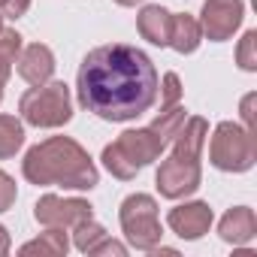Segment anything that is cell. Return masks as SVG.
I'll return each instance as SVG.
<instances>
[{
  "mask_svg": "<svg viewBox=\"0 0 257 257\" xmlns=\"http://www.w3.org/2000/svg\"><path fill=\"white\" fill-rule=\"evenodd\" d=\"M254 94H248L245 100H242V118H245V131H251L254 134V112H251V106H254Z\"/></svg>",
  "mask_w": 257,
  "mask_h": 257,
  "instance_id": "obj_24",
  "label": "cell"
},
{
  "mask_svg": "<svg viewBox=\"0 0 257 257\" xmlns=\"http://www.w3.org/2000/svg\"><path fill=\"white\" fill-rule=\"evenodd\" d=\"M209 158L218 170H227V173L251 170V164H254V134L242 131L233 121L218 124V131L209 143Z\"/></svg>",
  "mask_w": 257,
  "mask_h": 257,
  "instance_id": "obj_6",
  "label": "cell"
},
{
  "mask_svg": "<svg viewBox=\"0 0 257 257\" xmlns=\"http://www.w3.org/2000/svg\"><path fill=\"white\" fill-rule=\"evenodd\" d=\"M31 10V0H0V13L7 19H22Z\"/></svg>",
  "mask_w": 257,
  "mask_h": 257,
  "instance_id": "obj_23",
  "label": "cell"
},
{
  "mask_svg": "<svg viewBox=\"0 0 257 257\" xmlns=\"http://www.w3.org/2000/svg\"><path fill=\"white\" fill-rule=\"evenodd\" d=\"M25 143V131L13 115H0V158H13Z\"/></svg>",
  "mask_w": 257,
  "mask_h": 257,
  "instance_id": "obj_16",
  "label": "cell"
},
{
  "mask_svg": "<svg viewBox=\"0 0 257 257\" xmlns=\"http://www.w3.org/2000/svg\"><path fill=\"white\" fill-rule=\"evenodd\" d=\"M121 227L131 245L149 251L161 242V221H158V206L149 194H134L121 203Z\"/></svg>",
  "mask_w": 257,
  "mask_h": 257,
  "instance_id": "obj_7",
  "label": "cell"
},
{
  "mask_svg": "<svg viewBox=\"0 0 257 257\" xmlns=\"http://www.w3.org/2000/svg\"><path fill=\"white\" fill-rule=\"evenodd\" d=\"M19 73H22V79H28L31 85L49 82L52 73H55V55H52V49H49V46H40V43L28 46V49L22 52V58H19Z\"/></svg>",
  "mask_w": 257,
  "mask_h": 257,
  "instance_id": "obj_11",
  "label": "cell"
},
{
  "mask_svg": "<svg viewBox=\"0 0 257 257\" xmlns=\"http://www.w3.org/2000/svg\"><path fill=\"white\" fill-rule=\"evenodd\" d=\"M167 221L182 239H200L212 227V209L206 203H185V206L173 209Z\"/></svg>",
  "mask_w": 257,
  "mask_h": 257,
  "instance_id": "obj_10",
  "label": "cell"
},
{
  "mask_svg": "<svg viewBox=\"0 0 257 257\" xmlns=\"http://www.w3.org/2000/svg\"><path fill=\"white\" fill-rule=\"evenodd\" d=\"M140 34L155 43V46H170V31H173V16L164 7H146L137 22Z\"/></svg>",
  "mask_w": 257,
  "mask_h": 257,
  "instance_id": "obj_13",
  "label": "cell"
},
{
  "mask_svg": "<svg viewBox=\"0 0 257 257\" xmlns=\"http://www.w3.org/2000/svg\"><path fill=\"white\" fill-rule=\"evenodd\" d=\"M0 31H4V22H0Z\"/></svg>",
  "mask_w": 257,
  "mask_h": 257,
  "instance_id": "obj_28",
  "label": "cell"
},
{
  "mask_svg": "<svg viewBox=\"0 0 257 257\" xmlns=\"http://www.w3.org/2000/svg\"><path fill=\"white\" fill-rule=\"evenodd\" d=\"M176 152L161 164L158 170V188L164 197L179 200L200 188V152L206 143V121L203 118H185L179 134L173 137Z\"/></svg>",
  "mask_w": 257,
  "mask_h": 257,
  "instance_id": "obj_3",
  "label": "cell"
},
{
  "mask_svg": "<svg viewBox=\"0 0 257 257\" xmlns=\"http://www.w3.org/2000/svg\"><path fill=\"white\" fill-rule=\"evenodd\" d=\"M239 22H242V0H206V4H203L200 31L209 40L221 43V40L233 37Z\"/></svg>",
  "mask_w": 257,
  "mask_h": 257,
  "instance_id": "obj_8",
  "label": "cell"
},
{
  "mask_svg": "<svg viewBox=\"0 0 257 257\" xmlns=\"http://www.w3.org/2000/svg\"><path fill=\"white\" fill-rule=\"evenodd\" d=\"M218 233H221L224 242L245 245V242H251L254 233H257V218H254V212H251L248 206H236V209H230V212L221 218Z\"/></svg>",
  "mask_w": 257,
  "mask_h": 257,
  "instance_id": "obj_12",
  "label": "cell"
},
{
  "mask_svg": "<svg viewBox=\"0 0 257 257\" xmlns=\"http://www.w3.org/2000/svg\"><path fill=\"white\" fill-rule=\"evenodd\" d=\"M115 4H121V7H134V4H140V0H115Z\"/></svg>",
  "mask_w": 257,
  "mask_h": 257,
  "instance_id": "obj_26",
  "label": "cell"
},
{
  "mask_svg": "<svg viewBox=\"0 0 257 257\" xmlns=\"http://www.w3.org/2000/svg\"><path fill=\"white\" fill-rule=\"evenodd\" d=\"M164 149H167V143L152 127H146V131H127L112 146L103 149V164L112 176L131 179V176H137V170H143L149 161H155Z\"/></svg>",
  "mask_w": 257,
  "mask_h": 257,
  "instance_id": "obj_4",
  "label": "cell"
},
{
  "mask_svg": "<svg viewBox=\"0 0 257 257\" xmlns=\"http://www.w3.org/2000/svg\"><path fill=\"white\" fill-rule=\"evenodd\" d=\"M22 115L28 124L34 127H61L70 121L73 109H70V91L64 82H43L37 88H31L22 103H19Z\"/></svg>",
  "mask_w": 257,
  "mask_h": 257,
  "instance_id": "obj_5",
  "label": "cell"
},
{
  "mask_svg": "<svg viewBox=\"0 0 257 257\" xmlns=\"http://www.w3.org/2000/svg\"><path fill=\"white\" fill-rule=\"evenodd\" d=\"M179 94H182V88H179V76H176V73H167V76H164V109L176 106Z\"/></svg>",
  "mask_w": 257,
  "mask_h": 257,
  "instance_id": "obj_22",
  "label": "cell"
},
{
  "mask_svg": "<svg viewBox=\"0 0 257 257\" xmlns=\"http://www.w3.org/2000/svg\"><path fill=\"white\" fill-rule=\"evenodd\" d=\"M0 100H4V85H0Z\"/></svg>",
  "mask_w": 257,
  "mask_h": 257,
  "instance_id": "obj_27",
  "label": "cell"
},
{
  "mask_svg": "<svg viewBox=\"0 0 257 257\" xmlns=\"http://www.w3.org/2000/svg\"><path fill=\"white\" fill-rule=\"evenodd\" d=\"M91 218V206L85 200H61L55 194H46L37 203V221L49 227H76Z\"/></svg>",
  "mask_w": 257,
  "mask_h": 257,
  "instance_id": "obj_9",
  "label": "cell"
},
{
  "mask_svg": "<svg viewBox=\"0 0 257 257\" xmlns=\"http://www.w3.org/2000/svg\"><path fill=\"white\" fill-rule=\"evenodd\" d=\"M67 233H64V227H52L49 233H43L37 242H28L25 248H22V254H64L67 251Z\"/></svg>",
  "mask_w": 257,
  "mask_h": 257,
  "instance_id": "obj_17",
  "label": "cell"
},
{
  "mask_svg": "<svg viewBox=\"0 0 257 257\" xmlns=\"http://www.w3.org/2000/svg\"><path fill=\"white\" fill-rule=\"evenodd\" d=\"M79 103L106 121H131L158 100V70L137 46H100L85 55L76 79Z\"/></svg>",
  "mask_w": 257,
  "mask_h": 257,
  "instance_id": "obj_1",
  "label": "cell"
},
{
  "mask_svg": "<svg viewBox=\"0 0 257 257\" xmlns=\"http://www.w3.org/2000/svg\"><path fill=\"white\" fill-rule=\"evenodd\" d=\"M236 61L242 70H257V31H248L236 49Z\"/></svg>",
  "mask_w": 257,
  "mask_h": 257,
  "instance_id": "obj_20",
  "label": "cell"
},
{
  "mask_svg": "<svg viewBox=\"0 0 257 257\" xmlns=\"http://www.w3.org/2000/svg\"><path fill=\"white\" fill-rule=\"evenodd\" d=\"M185 118H188V115H185V109H182V106H170V109H164V112H161V118L152 124V131H155L164 143H173V137L179 134V127L185 124Z\"/></svg>",
  "mask_w": 257,
  "mask_h": 257,
  "instance_id": "obj_19",
  "label": "cell"
},
{
  "mask_svg": "<svg viewBox=\"0 0 257 257\" xmlns=\"http://www.w3.org/2000/svg\"><path fill=\"white\" fill-rule=\"evenodd\" d=\"M203 40L200 22L191 16H173V31H170V46L182 55H191Z\"/></svg>",
  "mask_w": 257,
  "mask_h": 257,
  "instance_id": "obj_15",
  "label": "cell"
},
{
  "mask_svg": "<svg viewBox=\"0 0 257 257\" xmlns=\"http://www.w3.org/2000/svg\"><path fill=\"white\" fill-rule=\"evenodd\" d=\"M13 200H16V182L0 170V212H7L13 206Z\"/></svg>",
  "mask_w": 257,
  "mask_h": 257,
  "instance_id": "obj_21",
  "label": "cell"
},
{
  "mask_svg": "<svg viewBox=\"0 0 257 257\" xmlns=\"http://www.w3.org/2000/svg\"><path fill=\"white\" fill-rule=\"evenodd\" d=\"M19 52H22V37L16 31H0V85H7Z\"/></svg>",
  "mask_w": 257,
  "mask_h": 257,
  "instance_id": "obj_18",
  "label": "cell"
},
{
  "mask_svg": "<svg viewBox=\"0 0 257 257\" xmlns=\"http://www.w3.org/2000/svg\"><path fill=\"white\" fill-rule=\"evenodd\" d=\"M7 251H10V233L0 227V254H7Z\"/></svg>",
  "mask_w": 257,
  "mask_h": 257,
  "instance_id": "obj_25",
  "label": "cell"
},
{
  "mask_svg": "<svg viewBox=\"0 0 257 257\" xmlns=\"http://www.w3.org/2000/svg\"><path fill=\"white\" fill-rule=\"evenodd\" d=\"M76 248L79 251H88V254H103V251H112V254H124V248L118 242H112L106 236V230L100 224H94L91 218L76 224Z\"/></svg>",
  "mask_w": 257,
  "mask_h": 257,
  "instance_id": "obj_14",
  "label": "cell"
},
{
  "mask_svg": "<svg viewBox=\"0 0 257 257\" xmlns=\"http://www.w3.org/2000/svg\"><path fill=\"white\" fill-rule=\"evenodd\" d=\"M25 179L34 185H64L82 191L97 185V167L79 143L67 137H52L28 152Z\"/></svg>",
  "mask_w": 257,
  "mask_h": 257,
  "instance_id": "obj_2",
  "label": "cell"
}]
</instances>
